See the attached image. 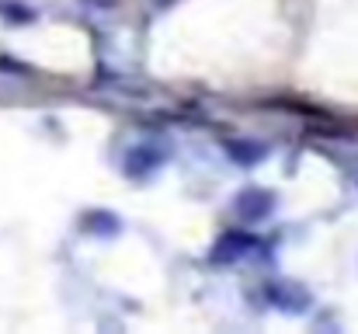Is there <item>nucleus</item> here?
Listing matches in <instances>:
<instances>
[{
	"instance_id": "1",
	"label": "nucleus",
	"mask_w": 358,
	"mask_h": 334,
	"mask_svg": "<svg viewBox=\"0 0 358 334\" xmlns=\"http://www.w3.org/2000/svg\"><path fill=\"white\" fill-rule=\"evenodd\" d=\"M264 300L275 307V310H282V314H306L310 310V303H313V296L303 289V286H296V282H278V279H271V282H264Z\"/></svg>"
},
{
	"instance_id": "2",
	"label": "nucleus",
	"mask_w": 358,
	"mask_h": 334,
	"mask_svg": "<svg viewBox=\"0 0 358 334\" xmlns=\"http://www.w3.org/2000/svg\"><path fill=\"white\" fill-rule=\"evenodd\" d=\"M257 247V237L250 233V230H227V233H220V240L213 244V251H209V258L216 261V265H230V261H240L247 251H254Z\"/></svg>"
},
{
	"instance_id": "3",
	"label": "nucleus",
	"mask_w": 358,
	"mask_h": 334,
	"mask_svg": "<svg viewBox=\"0 0 358 334\" xmlns=\"http://www.w3.org/2000/svg\"><path fill=\"white\" fill-rule=\"evenodd\" d=\"M275 209V192L268 188H243L234 199V216L240 223H261Z\"/></svg>"
},
{
	"instance_id": "4",
	"label": "nucleus",
	"mask_w": 358,
	"mask_h": 334,
	"mask_svg": "<svg viewBox=\"0 0 358 334\" xmlns=\"http://www.w3.org/2000/svg\"><path fill=\"white\" fill-rule=\"evenodd\" d=\"M125 167V174L129 178H150V174H157L160 171V164H164V153L157 150V146H150V143H136V146H129L125 150V160H122Z\"/></svg>"
},
{
	"instance_id": "5",
	"label": "nucleus",
	"mask_w": 358,
	"mask_h": 334,
	"mask_svg": "<svg viewBox=\"0 0 358 334\" xmlns=\"http://www.w3.org/2000/svg\"><path fill=\"white\" fill-rule=\"evenodd\" d=\"M80 230H84V233H94V237H119L122 220L112 209H87V213L80 216Z\"/></svg>"
},
{
	"instance_id": "6",
	"label": "nucleus",
	"mask_w": 358,
	"mask_h": 334,
	"mask_svg": "<svg viewBox=\"0 0 358 334\" xmlns=\"http://www.w3.org/2000/svg\"><path fill=\"white\" fill-rule=\"evenodd\" d=\"M227 150H230V157L240 160V164H254V160L261 157V150H257V146H234V143H227Z\"/></svg>"
},
{
	"instance_id": "7",
	"label": "nucleus",
	"mask_w": 358,
	"mask_h": 334,
	"mask_svg": "<svg viewBox=\"0 0 358 334\" xmlns=\"http://www.w3.org/2000/svg\"><path fill=\"white\" fill-rule=\"evenodd\" d=\"M77 4L87 7V11H101V14H105V11H115L122 0H77Z\"/></svg>"
}]
</instances>
